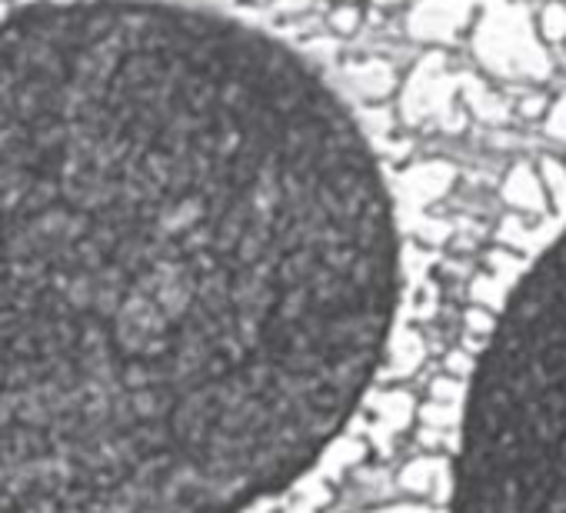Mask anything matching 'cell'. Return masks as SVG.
Returning a JSON list of instances; mask_svg holds the SVG:
<instances>
[{
  "mask_svg": "<svg viewBox=\"0 0 566 513\" xmlns=\"http://www.w3.org/2000/svg\"><path fill=\"white\" fill-rule=\"evenodd\" d=\"M374 513H433V510L423 506V503H400V506H384V510H374Z\"/></svg>",
  "mask_w": 566,
  "mask_h": 513,
  "instance_id": "obj_8",
  "label": "cell"
},
{
  "mask_svg": "<svg viewBox=\"0 0 566 513\" xmlns=\"http://www.w3.org/2000/svg\"><path fill=\"white\" fill-rule=\"evenodd\" d=\"M546 127H549V134L553 137H559V140H566V97L549 111V117H546Z\"/></svg>",
  "mask_w": 566,
  "mask_h": 513,
  "instance_id": "obj_7",
  "label": "cell"
},
{
  "mask_svg": "<svg viewBox=\"0 0 566 513\" xmlns=\"http://www.w3.org/2000/svg\"><path fill=\"white\" fill-rule=\"evenodd\" d=\"M503 197H506L510 207H516V210H536V207H543L546 190H543L539 170L530 167V164L513 167V174H510L506 184H503Z\"/></svg>",
  "mask_w": 566,
  "mask_h": 513,
  "instance_id": "obj_3",
  "label": "cell"
},
{
  "mask_svg": "<svg viewBox=\"0 0 566 513\" xmlns=\"http://www.w3.org/2000/svg\"><path fill=\"white\" fill-rule=\"evenodd\" d=\"M447 480V467L440 460H413L400 473V486L407 493H433Z\"/></svg>",
  "mask_w": 566,
  "mask_h": 513,
  "instance_id": "obj_4",
  "label": "cell"
},
{
  "mask_svg": "<svg viewBox=\"0 0 566 513\" xmlns=\"http://www.w3.org/2000/svg\"><path fill=\"white\" fill-rule=\"evenodd\" d=\"M536 28H539V38L546 44L566 41V4H546L543 14L536 18Z\"/></svg>",
  "mask_w": 566,
  "mask_h": 513,
  "instance_id": "obj_6",
  "label": "cell"
},
{
  "mask_svg": "<svg viewBox=\"0 0 566 513\" xmlns=\"http://www.w3.org/2000/svg\"><path fill=\"white\" fill-rule=\"evenodd\" d=\"M539 180H543V190H546V200L549 203H566V167L553 157H543L539 160Z\"/></svg>",
  "mask_w": 566,
  "mask_h": 513,
  "instance_id": "obj_5",
  "label": "cell"
},
{
  "mask_svg": "<svg viewBox=\"0 0 566 513\" xmlns=\"http://www.w3.org/2000/svg\"><path fill=\"white\" fill-rule=\"evenodd\" d=\"M400 237L287 44L164 0L0 21V513H247L384 364Z\"/></svg>",
  "mask_w": 566,
  "mask_h": 513,
  "instance_id": "obj_1",
  "label": "cell"
},
{
  "mask_svg": "<svg viewBox=\"0 0 566 513\" xmlns=\"http://www.w3.org/2000/svg\"><path fill=\"white\" fill-rule=\"evenodd\" d=\"M450 513H566V230L510 294L473 370Z\"/></svg>",
  "mask_w": 566,
  "mask_h": 513,
  "instance_id": "obj_2",
  "label": "cell"
}]
</instances>
